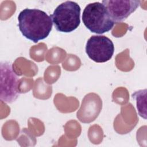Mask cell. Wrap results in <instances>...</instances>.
I'll list each match as a JSON object with an SVG mask.
<instances>
[{
	"label": "cell",
	"mask_w": 147,
	"mask_h": 147,
	"mask_svg": "<svg viewBox=\"0 0 147 147\" xmlns=\"http://www.w3.org/2000/svg\"><path fill=\"white\" fill-rule=\"evenodd\" d=\"M113 41L105 36L94 35L87 41L86 52L88 56L96 63H105L110 60L114 54Z\"/></svg>",
	"instance_id": "5"
},
{
	"label": "cell",
	"mask_w": 147,
	"mask_h": 147,
	"mask_svg": "<svg viewBox=\"0 0 147 147\" xmlns=\"http://www.w3.org/2000/svg\"><path fill=\"white\" fill-rule=\"evenodd\" d=\"M107 9L110 17L118 23L126 20L140 6L137 0H105L102 1Z\"/></svg>",
	"instance_id": "6"
},
{
	"label": "cell",
	"mask_w": 147,
	"mask_h": 147,
	"mask_svg": "<svg viewBox=\"0 0 147 147\" xmlns=\"http://www.w3.org/2000/svg\"><path fill=\"white\" fill-rule=\"evenodd\" d=\"M80 7L75 2L67 1L57 6L50 16L56 29L69 33L75 30L80 23Z\"/></svg>",
	"instance_id": "3"
},
{
	"label": "cell",
	"mask_w": 147,
	"mask_h": 147,
	"mask_svg": "<svg viewBox=\"0 0 147 147\" xmlns=\"http://www.w3.org/2000/svg\"><path fill=\"white\" fill-rule=\"evenodd\" d=\"M146 90H139L136 91L132 95L133 98L136 101L137 109L139 115L144 118H146Z\"/></svg>",
	"instance_id": "7"
},
{
	"label": "cell",
	"mask_w": 147,
	"mask_h": 147,
	"mask_svg": "<svg viewBox=\"0 0 147 147\" xmlns=\"http://www.w3.org/2000/svg\"><path fill=\"white\" fill-rule=\"evenodd\" d=\"M18 27L22 35L34 43L47 38L52 30L50 16L37 9H25L18 16Z\"/></svg>",
	"instance_id": "1"
},
{
	"label": "cell",
	"mask_w": 147,
	"mask_h": 147,
	"mask_svg": "<svg viewBox=\"0 0 147 147\" xmlns=\"http://www.w3.org/2000/svg\"><path fill=\"white\" fill-rule=\"evenodd\" d=\"M19 79L13 65L9 62L0 64V99L6 103L14 102L20 95Z\"/></svg>",
	"instance_id": "4"
},
{
	"label": "cell",
	"mask_w": 147,
	"mask_h": 147,
	"mask_svg": "<svg viewBox=\"0 0 147 147\" xmlns=\"http://www.w3.org/2000/svg\"><path fill=\"white\" fill-rule=\"evenodd\" d=\"M82 21L90 31L96 34L110 31L115 24L105 6L99 2L90 3L85 7Z\"/></svg>",
	"instance_id": "2"
}]
</instances>
